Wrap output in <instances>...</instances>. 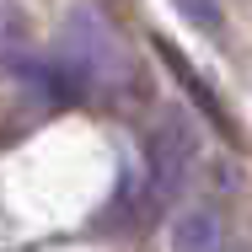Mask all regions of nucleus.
<instances>
[{"label": "nucleus", "mask_w": 252, "mask_h": 252, "mask_svg": "<svg viewBox=\"0 0 252 252\" xmlns=\"http://www.w3.org/2000/svg\"><path fill=\"white\" fill-rule=\"evenodd\" d=\"M193 156H199V140H193L188 118H161L151 134H145V188H151L156 204H166L183 188Z\"/></svg>", "instance_id": "nucleus-2"}, {"label": "nucleus", "mask_w": 252, "mask_h": 252, "mask_svg": "<svg viewBox=\"0 0 252 252\" xmlns=\"http://www.w3.org/2000/svg\"><path fill=\"white\" fill-rule=\"evenodd\" d=\"M151 49L161 54V64H166V70H172V75H177V86H183V92H188V102H193V107H199L204 118H209V124H215V129H220V134H236V124H231V113H225V107H220V97H215V86H209V81H204L199 70H193V59H188V54L177 49V43H172V38H161V32H156V38H151Z\"/></svg>", "instance_id": "nucleus-3"}, {"label": "nucleus", "mask_w": 252, "mask_h": 252, "mask_svg": "<svg viewBox=\"0 0 252 252\" xmlns=\"http://www.w3.org/2000/svg\"><path fill=\"white\" fill-rule=\"evenodd\" d=\"M220 242H225V225L215 209H183L166 225V252H220Z\"/></svg>", "instance_id": "nucleus-4"}, {"label": "nucleus", "mask_w": 252, "mask_h": 252, "mask_svg": "<svg viewBox=\"0 0 252 252\" xmlns=\"http://www.w3.org/2000/svg\"><path fill=\"white\" fill-rule=\"evenodd\" d=\"M172 5H177V16L188 27H199L204 38H225V5L220 0H172Z\"/></svg>", "instance_id": "nucleus-5"}, {"label": "nucleus", "mask_w": 252, "mask_h": 252, "mask_svg": "<svg viewBox=\"0 0 252 252\" xmlns=\"http://www.w3.org/2000/svg\"><path fill=\"white\" fill-rule=\"evenodd\" d=\"M59 59L75 70V81L86 86V97L107 86L113 75H118V64H124V49H118V38H113V27L102 22L97 11H75L70 22H64V38H59Z\"/></svg>", "instance_id": "nucleus-1"}]
</instances>
